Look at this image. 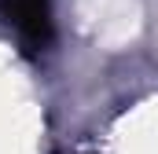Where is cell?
Returning <instances> with one entry per match:
<instances>
[{
    "label": "cell",
    "instance_id": "obj_1",
    "mask_svg": "<svg viewBox=\"0 0 158 154\" xmlns=\"http://www.w3.org/2000/svg\"><path fill=\"white\" fill-rule=\"evenodd\" d=\"M0 11L15 26L26 51L48 48V40H52V7H48V0H4Z\"/></svg>",
    "mask_w": 158,
    "mask_h": 154
}]
</instances>
